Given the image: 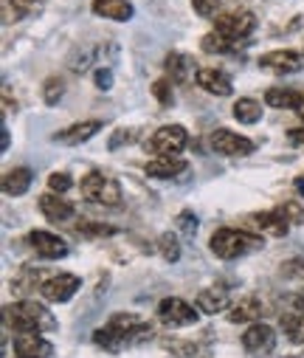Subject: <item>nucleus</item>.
Segmentation results:
<instances>
[{
    "label": "nucleus",
    "instance_id": "obj_1",
    "mask_svg": "<svg viewBox=\"0 0 304 358\" xmlns=\"http://www.w3.org/2000/svg\"><path fill=\"white\" fill-rule=\"evenodd\" d=\"M3 322L15 333H45V330H57V319L51 316V310L45 305H40V302H31V299H20L15 305H6L3 308Z\"/></svg>",
    "mask_w": 304,
    "mask_h": 358
},
{
    "label": "nucleus",
    "instance_id": "obj_2",
    "mask_svg": "<svg viewBox=\"0 0 304 358\" xmlns=\"http://www.w3.org/2000/svg\"><path fill=\"white\" fill-rule=\"evenodd\" d=\"M209 245H212V254L220 259H240V257L262 248V237L243 231V229H217L212 234Z\"/></svg>",
    "mask_w": 304,
    "mask_h": 358
},
{
    "label": "nucleus",
    "instance_id": "obj_3",
    "mask_svg": "<svg viewBox=\"0 0 304 358\" xmlns=\"http://www.w3.org/2000/svg\"><path fill=\"white\" fill-rule=\"evenodd\" d=\"M79 189H82V198L90 201V203L110 206V209L122 206V187H119V181H116V178H110V175H105V172H99V169H93V172H87L82 178Z\"/></svg>",
    "mask_w": 304,
    "mask_h": 358
},
{
    "label": "nucleus",
    "instance_id": "obj_4",
    "mask_svg": "<svg viewBox=\"0 0 304 358\" xmlns=\"http://www.w3.org/2000/svg\"><path fill=\"white\" fill-rule=\"evenodd\" d=\"M189 144V133L183 124H164L158 127L147 141H144V150L155 158H164V155H178L183 152V147Z\"/></svg>",
    "mask_w": 304,
    "mask_h": 358
},
{
    "label": "nucleus",
    "instance_id": "obj_5",
    "mask_svg": "<svg viewBox=\"0 0 304 358\" xmlns=\"http://www.w3.org/2000/svg\"><path fill=\"white\" fill-rule=\"evenodd\" d=\"M254 29H256V17H254L248 9H231V12L217 15V20H215V31L226 34V37L234 40V43L251 37Z\"/></svg>",
    "mask_w": 304,
    "mask_h": 358
},
{
    "label": "nucleus",
    "instance_id": "obj_6",
    "mask_svg": "<svg viewBox=\"0 0 304 358\" xmlns=\"http://www.w3.org/2000/svg\"><path fill=\"white\" fill-rule=\"evenodd\" d=\"M155 313H158L161 324H166L169 330L191 327V324L197 322V316H200L189 302H183V299H178V296H166V299H161Z\"/></svg>",
    "mask_w": 304,
    "mask_h": 358
},
{
    "label": "nucleus",
    "instance_id": "obj_7",
    "mask_svg": "<svg viewBox=\"0 0 304 358\" xmlns=\"http://www.w3.org/2000/svg\"><path fill=\"white\" fill-rule=\"evenodd\" d=\"M209 144H212V150H215L217 155H226V158H243V155H251L254 147H256L251 138H245V136H240V133H231V130H226V127L215 130L212 138H209Z\"/></svg>",
    "mask_w": 304,
    "mask_h": 358
},
{
    "label": "nucleus",
    "instance_id": "obj_8",
    "mask_svg": "<svg viewBox=\"0 0 304 358\" xmlns=\"http://www.w3.org/2000/svg\"><path fill=\"white\" fill-rule=\"evenodd\" d=\"M79 288H82V280L76 274H57V277L43 282L40 296L45 302H51V305H65V302H71L76 296Z\"/></svg>",
    "mask_w": 304,
    "mask_h": 358
},
{
    "label": "nucleus",
    "instance_id": "obj_9",
    "mask_svg": "<svg viewBox=\"0 0 304 358\" xmlns=\"http://www.w3.org/2000/svg\"><path fill=\"white\" fill-rule=\"evenodd\" d=\"M243 347H245V352H251V355H256V358L270 355L273 347H276V333H273V327L265 324V322H254V324L243 333Z\"/></svg>",
    "mask_w": 304,
    "mask_h": 358
},
{
    "label": "nucleus",
    "instance_id": "obj_10",
    "mask_svg": "<svg viewBox=\"0 0 304 358\" xmlns=\"http://www.w3.org/2000/svg\"><path fill=\"white\" fill-rule=\"evenodd\" d=\"M29 243H31V248L37 251V257H43V259H62V257H68V243H65L59 234L34 229V231L29 234Z\"/></svg>",
    "mask_w": 304,
    "mask_h": 358
},
{
    "label": "nucleus",
    "instance_id": "obj_11",
    "mask_svg": "<svg viewBox=\"0 0 304 358\" xmlns=\"http://www.w3.org/2000/svg\"><path fill=\"white\" fill-rule=\"evenodd\" d=\"M301 65H304V57L301 54H296V51H268V54H262L259 57V68H265V71H270V73H296V71H301Z\"/></svg>",
    "mask_w": 304,
    "mask_h": 358
},
{
    "label": "nucleus",
    "instance_id": "obj_12",
    "mask_svg": "<svg viewBox=\"0 0 304 358\" xmlns=\"http://www.w3.org/2000/svg\"><path fill=\"white\" fill-rule=\"evenodd\" d=\"M194 79H197V85L203 87V91L212 94V96H231L234 94L231 79L223 71H217V68H197Z\"/></svg>",
    "mask_w": 304,
    "mask_h": 358
},
{
    "label": "nucleus",
    "instance_id": "obj_13",
    "mask_svg": "<svg viewBox=\"0 0 304 358\" xmlns=\"http://www.w3.org/2000/svg\"><path fill=\"white\" fill-rule=\"evenodd\" d=\"M15 352L26 358H51L54 344L45 341L40 333H17L15 336Z\"/></svg>",
    "mask_w": 304,
    "mask_h": 358
},
{
    "label": "nucleus",
    "instance_id": "obj_14",
    "mask_svg": "<svg viewBox=\"0 0 304 358\" xmlns=\"http://www.w3.org/2000/svg\"><path fill=\"white\" fill-rule=\"evenodd\" d=\"M37 206H40V212L45 215V220H51V223H65V220L73 217L71 201H65L62 195H54V192L40 195V198H37Z\"/></svg>",
    "mask_w": 304,
    "mask_h": 358
},
{
    "label": "nucleus",
    "instance_id": "obj_15",
    "mask_svg": "<svg viewBox=\"0 0 304 358\" xmlns=\"http://www.w3.org/2000/svg\"><path fill=\"white\" fill-rule=\"evenodd\" d=\"M245 220H248V226H254V229H259L262 234H270V237H284L287 229H290V223L276 209L273 212H254Z\"/></svg>",
    "mask_w": 304,
    "mask_h": 358
},
{
    "label": "nucleus",
    "instance_id": "obj_16",
    "mask_svg": "<svg viewBox=\"0 0 304 358\" xmlns=\"http://www.w3.org/2000/svg\"><path fill=\"white\" fill-rule=\"evenodd\" d=\"M90 9H93V15L105 17V20H116V23L133 20V3L130 0H93Z\"/></svg>",
    "mask_w": 304,
    "mask_h": 358
},
{
    "label": "nucleus",
    "instance_id": "obj_17",
    "mask_svg": "<svg viewBox=\"0 0 304 358\" xmlns=\"http://www.w3.org/2000/svg\"><path fill=\"white\" fill-rule=\"evenodd\" d=\"M186 169H189V164H186L183 158H178V155L152 158V161H147V166H144V172H147L150 178H161V181H166V178H178V175H183Z\"/></svg>",
    "mask_w": 304,
    "mask_h": 358
},
{
    "label": "nucleus",
    "instance_id": "obj_18",
    "mask_svg": "<svg viewBox=\"0 0 304 358\" xmlns=\"http://www.w3.org/2000/svg\"><path fill=\"white\" fill-rule=\"evenodd\" d=\"M45 9V0H3V23H20Z\"/></svg>",
    "mask_w": 304,
    "mask_h": 358
},
{
    "label": "nucleus",
    "instance_id": "obj_19",
    "mask_svg": "<svg viewBox=\"0 0 304 358\" xmlns=\"http://www.w3.org/2000/svg\"><path fill=\"white\" fill-rule=\"evenodd\" d=\"M99 130H101V122L90 119V122H79V124H71L68 130H59V133L54 136V141H57V144H68V147H76V144H82V141H90V138H93Z\"/></svg>",
    "mask_w": 304,
    "mask_h": 358
},
{
    "label": "nucleus",
    "instance_id": "obj_20",
    "mask_svg": "<svg viewBox=\"0 0 304 358\" xmlns=\"http://www.w3.org/2000/svg\"><path fill=\"white\" fill-rule=\"evenodd\" d=\"M194 308L200 313H209V316L223 313L229 308V291L226 288H206V291H200L197 299H194Z\"/></svg>",
    "mask_w": 304,
    "mask_h": 358
},
{
    "label": "nucleus",
    "instance_id": "obj_21",
    "mask_svg": "<svg viewBox=\"0 0 304 358\" xmlns=\"http://www.w3.org/2000/svg\"><path fill=\"white\" fill-rule=\"evenodd\" d=\"M31 169L29 166H17V169H9L6 175H3V192L9 195V198H20V195H26L29 189H31Z\"/></svg>",
    "mask_w": 304,
    "mask_h": 358
},
{
    "label": "nucleus",
    "instance_id": "obj_22",
    "mask_svg": "<svg viewBox=\"0 0 304 358\" xmlns=\"http://www.w3.org/2000/svg\"><path fill=\"white\" fill-rule=\"evenodd\" d=\"M304 94L293 91V87H270L265 94V105L268 108H276V110H296L298 102H301Z\"/></svg>",
    "mask_w": 304,
    "mask_h": 358
},
{
    "label": "nucleus",
    "instance_id": "obj_23",
    "mask_svg": "<svg viewBox=\"0 0 304 358\" xmlns=\"http://www.w3.org/2000/svg\"><path fill=\"white\" fill-rule=\"evenodd\" d=\"M262 302L256 299V296H245V299H240L237 305H231L229 308V322H234V324H240V322H256L259 316H262Z\"/></svg>",
    "mask_w": 304,
    "mask_h": 358
},
{
    "label": "nucleus",
    "instance_id": "obj_24",
    "mask_svg": "<svg viewBox=\"0 0 304 358\" xmlns=\"http://www.w3.org/2000/svg\"><path fill=\"white\" fill-rule=\"evenodd\" d=\"M231 113H234V119H237L240 124H256V122L262 119V105H259L256 99L243 96V99H237V102H234Z\"/></svg>",
    "mask_w": 304,
    "mask_h": 358
},
{
    "label": "nucleus",
    "instance_id": "obj_25",
    "mask_svg": "<svg viewBox=\"0 0 304 358\" xmlns=\"http://www.w3.org/2000/svg\"><path fill=\"white\" fill-rule=\"evenodd\" d=\"M279 327L282 333L293 341V344H304V313L296 310V313H282L279 316Z\"/></svg>",
    "mask_w": 304,
    "mask_h": 358
},
{
    "label": "nucleus",
    "instance_id": "obj_26",
    "mask_svg": "<svg viewBox=\"0 0 304 358\" xmlns=\"http://www.w3.org/2000/svg\"><path fill=\"white\" fill-rule=\"evenodd\" d=\"M234 40H229L226 34H220V31H209L206 37L200 40V48L206 51V54H231L234 51Z\"/></svg>",
    "mask_w": 304,
    "mask_h": 358
},
{
    "label": "nucleus",
    "instance_id": "obj_27",
    "mask_svg": "<svg viewBox=\"0 0 304 358\" xmlns=\"http://www.w3.org/2000/svg\"><path fill=\"white\" fill-rule=\"evenodd\" d=\"M189 68H191V59L189 57H183V54H169L166 57V73H169V79L172 82H186L189 79Z\"/></svg>",
    "mask_w": 304,
    "mask_h": 358
},
{
    "label": "nucleus",
    "instance_id": "obj_28",
    "mask_svg": "<svg viewBox=\"0 0 304 358\" xmlns=\"http://www.w3.org/2000/svg\"><path fill=\"white\" fill-rule=\"evenodd\" d=\"M164 347L172 350L178 358H197V355H206L209 352L206 347H200L194 341H178V338H164Z\"/></svg>",
    "mask_w": 304,
    "mask_h": 358
},
{
    "label": "nucleus",
    "instance_id": "obj_29",
    "mask_svg": "<svg viewBox=\"0 0 304 358\" xmlns=\"http://www.w3.org/2000/svg\"><path fill=\"white\" fill-rule=\"evenodd\" d=\"M158 251H161V257L166 262H178L180 259V240H178V234H172V231L161 234L158 237Z\"/></svg>",
    "mask_w": 304,
    "mask_h": 358
},
{
    "label": "nucleus",
    "instance_id": "obj_30",
    "mask_svg": "<svg viewBox=\"0 0 304 358\" xmlns=\"http://www.w3.org/2000/svg\"><path fill=\"white\" fill-rule=\"evenodd\" d=\"M62 96H65V82L59 76H48L43 82V102L45 105H59Z\"/></svg>",
    "mask_w": 304,
    "mask_h": 358
},
{
    "label": "nucleus",
    "instance_id": "obj_31",
    "mask_svg": "<svg viewBox=\"0 0 304 358\" xmlns=\"http://www.w3.org/2000/svg\"><path fill=\"white\" fill-rule=\"evenodd\" d=\"M76 234H82V237H110V234H116V229L105 226V223H96V220H79Z\"/></svg>",
    "mask_w": 304,
    "mask_h": 358
},
{
    "label": "nucleus",
    "instance_id": "obj_32",
    "mask_svg": "<svg viewBox=\"0 0 304 358\" xmlns=\"http://www.w3.org/2000/svg\"><path fill=\"white\" fill-rule=\"evenodd\" d=\"M12 288H17L20 294H29V291H40L43 282H40V271L34 274V268H23V274L12 282Z\"/></svg>",
    "mask_w": 304,
    "mask_h": 358
},
{
    "label": "nucleus",
    "instance_id": "obj_33",
    "mask_svg": "<svg viewBox=\"0 0 304 358\" xmlns=\"http://www.w3.org/2000/svg\"><path fill=\"white\" fill-rule=\"evenodd\" d=\"M276 212H279L287 223H304V206L296 203V201H284V203H279Z\"/></svg>",
    "mask_w": 304,
    "mask_h": 358
},
{
    "label": "nucleus",
    "instance_id": "obj_34",
    "mask_svg": "<svg viewBox=\"0 0 304 358\" xmlns=\"http://www.w3.org/2000/svg\"><path fill=\"white\" fill-rule=\"evenodd\" d=\"M152 96H155L164 108H169V105L175 102V94H172V79H158V82H152Z\"/></svg>",
    "mask_w": 304,
    "mask_h": 358
},
{
    "label": "nucleus",
    "instance_id": "obj_35",
    "mask_svg": "<svg viewBox=\"0 0 304 358\" xmlns=\"http://www.w3.org/2000/svg\"><path fill=\"white\" fill-rule=\"evenodd\" d=\"M71 187H73V181H71L68 172H51V175H48V189H51L54 195H62V192H68Z\"/></svg>",
    "mask_w": 304,
    "mask_h": 358
},
{
    "label": "nucleus",
    "instance_id": "obj_36",
    "mask_svg": "<svg viewBox=\"0 0 304 358\" xmlns=\"http://www.w3.org/2000/svg\"><path fill=\"white\" fill-rule=\"evenodd\" d=\"M220 3H223V0H191V9H194L200 17H217Z\"/></svg>",
    "mask_w": 304,
    "mask_h": 358
},
{
    "label": "nucleus",
    "instance_id": "obj_37",
    "mask_svg": "<svg viewBox=\"0 0 304 358\" xmlns=\"http://www.w3.org/2000/svg\"><path fill=\"white\" fill-rule=\"evenodd\" d=\"M282 277H287V280H304V257H296V259L282 262Z\"/></svg>",
    "mask_w": 304,
    "mask_h": 358
},
{
    "label": "nucleus",
    "instance_id": "obj_38",
    "mask_svg": "<svg viewBox=\"0 0 304 358\" xmlns=\"http://www.w3.org/2000/svg\"><path fill=\"white\" fill-rule=\"evenodd\" d=\"M138 141V130H116L110 138V150H119L122 144H133Z\"/></svg>",
    "mask_w": 304,
    "mask_h": 358
},
{
    "label": "nucleus",
    "instance_id": "obj_39",
    "mask_svg": "<svg viewBox=\"0 0 304 358\" xmlns=\"http://www.w3.org/2000/svg\"><path fill=\"white\" fill-rule=\"evenodd\" d=\"M93 79H96L99 91H110V87H113V71H110V68H99V71L93 73Z\"/></svg>",
    "mask_w": 304,
    "mask_h": 358
},
{
    "label": "nucleus",
    "instance_id": "obj_40",
    "mask_svg": "<svg viewBox=\"0 0 304 358\" xmlns=\"http://www.w3.org/2000/svg\"><path fill=\"white\" fill-rule=\"evenodd\" d=\"M178 223H180V231L183 234H194L197 231V217L191 212H180L178 215Z\"/></svg>",
    "mask_w": 304,
    "mask_h": 358
},
{
    "label": "nucleus",
    "instance_id": "obj_41",
    "mask_svg": "<svg viewBox=\"0 0 304 358\" xmlns=\"http://www.w3.org/2000/svg\"><path fill=\"white\" fill-rule=\"evenodd\" d=\"M290 141L304 147V127H301V130H290Z\"/></svg>",
    "mask_w": 304,
    "mask_h": 358
},
{
    "label": "nucleus",
    "instance_id": "obj_42",
    "mask_svg": "<svg viewBox=\"0 0 304 358\" xmlns=\"http://www.w3.org/2000/svg\"><path fill=\"white\" fill-rule=\"evenodd\" d=\"M293 305H296V310H301V313H304V291H301V294L293 299Z\"/></svg>",
    "mask_w": 304,
    "mask_h": 358
},
{
    "label": "nucleus",
    "instance_id": "obj_43",
    "mask_svg": "<svg viewBox=\"0 0 304 358\" xmlns=\"http://www.w3.org/2000/svg\"><path fill=\"white\" fill-rule=\"evenodd\" d=\"M296 192L304 198V175H298V178H296Z\"/></svg>",
    "mask_w": 304,
    "mask_h": 358
},
{
    "label": "nucleus",
    "instance_id": "obj_44",
    "mask_svg": "<svg viewBox=\"0 0 304 358\" xmlns=\"http://www.w3.org/2000/svg\"><path fill=\"white\" fill-rule=\"evenodd\" d=\"M0 133H3V141H0V144H3V150H9V130L3 127V130H0Z\"/></svg>",
    "mask_w": 304,
    "mask_h": 358
},
{
    "label": "nucleus",
    "instance_id": "obj_45",
    "mask_svg": "<svg viewBox=\"0 0 304 358\" xmlns=\"http://www.w3.org/2000/svg\"><path fill=\"white\" fill-rule=\"evenodd\" d=\"M296 113H298V119L304 122V96H301V102H298V108H296Z\"/></svg>",
    "mask_w": 304,
    "mask_h": 358
},
{
    "label": "nucleus",
    "instance_id": "obj_46",
    "mask_svg": "<svg viewBox=\"0 0 304 358\" xmlns=\"http://www.w3.org/2000/svg\"><path fill=\"white\" fill-rule=\"evenodd\" d=\"M284 358H298V355H284Z\"/></svg>",
    "mask_w": 304,
    "mask_h": 358
},
{
    "label": "nucleus",
    "instance_id": "obj_47",
    "mask_svg": "<svg viewBox=\"0 0 304 358\" xmlns=\"http://www.w3.org/2000/svg\"><path fill=\"white\" fill-rule=\"evenodd\" d=\"M17 358H26V355H17Z\"/></svg>",
    "mask_w": 304,
    "mask_h": 358
}]
</instances>
